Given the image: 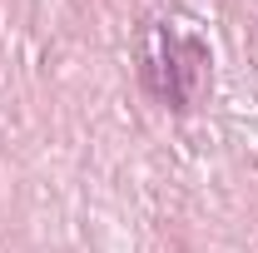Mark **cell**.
I'll return each instance as SVG.
<instances>
[{"mask_svg":"<svg viewBox=\"0 0 258 253\" xmlns=\"http://www.w3.org/2000/svg\"><path fill=\"white\" fill-rule=\"evenodd\" d=\"M209 85V50L204 40H174L164 30H149V90L169 99V109H194V99Z\"/></svg>","mask_w":258,"mask_h":253,"instance_id":"1","label":"cell"}]
</instances>
